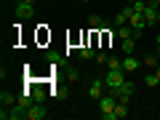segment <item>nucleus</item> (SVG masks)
Returning a JSON list of instances; mask_svg holds the SVG:
<instances>
[{
  "mask_svg": "<svg viewBox=\"0 0 160 120\" xmlns=\"http://www.w3.org/2000/svg\"><path fill=\"white\" fill-rule=\"evenodd\" d=\"M133 91H136V88H133V83H131V80H126L120 88H115V91H109V93H112L115 99H120V102H131Z\"/></svg>",
  "mask_w": 160,
  "mask_h": 120,
  "instance_id": "obj_4",
  "label": "nucleus"
},
{
  "mask_svg": "<svg viewBox=\"0 0 160 120\" xmlns=\"http://www.w3.org/2000/svg\"><path fill=\"white\" fill-rule=\"evenodd\" d=\"M128 16H131V6L120 8L118 16H115V27H126V24H128Z\"/></svg>",
  "mask_w": 160,
  "mask_h": 120,
  "instance_id": "obj_10",
  "label": "nucleus"
},
{
  "mask_svg": "<svg viewBox=\"0 0 160 120\" xmlns=\"http://www.w3.org/2000/svg\"><path fill=\"white\" fill-rule=\"evenodd\" d=\"M115 38H120V40H128V38H136V35H133V29L126 24V27H118V29H115Z\"/></svg>",
  "mask_w": 160,
  "mask_h": 120,
  "instance_id": "obj_12",
  "label": "nucleus"
},
{
  "mask_svg": "<svg viewBox=\"0 0 160 120\" xmlns=\"http://www.w3.org/2000/svg\"><path fill=\"white\" fill-rule=\"evenodd\" d=\"M13 13H16L19 22H24V19H32V16H35V0H16V8H13Z\"/></svg>",
  "mask_w": 160,
  "mask_h": 120,
  "instance_id": "obj_2",
  "label": "nucleus"
},
{
  "mask_svg": "<svg viewBox=\"0 0 160 120\" xmlns=\"http://www.w3.org/2000/svg\"><path fill=\"white\" fill-rule=\"evenodd\" d=\"M139 67H142V62H139L133 53H126V56H123V69H126V72H133V69H139Z\"/></svg>",
  "mask_w": 160,
  "mask_h": 120,
  "instance_id": "obj_8",
  "label": "nucleus"
},
{
  "mask_svg": "<svg viewBox=\"0 0 160 120\" xmlns=\"http://www.w3.org/2000/svg\"><path fill=\"white\" fill-rule=\"evenodd\" d=\"M11 104H16V99H13V93L3 91V93H0V107H11Z\"/></svg>",
  "mask_w": 160,
  "mask_h": 120,
  "instance_id": "obj_15",
  "label": "nucleus"
},
{
  "mask_svg": "<svg viewBox=\"0 0 160 120\" xmlns=\"http://www.w3.org/2000/svg\"><path fill=\"white\" fill-rule=\"evenodd\" d=\"M80 3H91V0H80Z\"/></svg>",
  "mask_w": 160,
  "mask_h": 120,
  "instance_id": "obj_26",
  "label": "nucleus"
},
{
  "mask_svg": "<svg viewBox=\"0 0 160 120\" xmlns=\"http://www.w3.org/2000/svg\"><path fill=\"white\" fill-rule=\"evenodd\" d=\"M115 115H118V120H120V118H128V115H131V112H128V102H120V99H118V107H115Z\"/></svg>",
  "mask_w": 160,
  "mask_h": 120,
  "instance_id": "obj_14",
  "label": "nucleus"
},
{
  "mask_svg": "<svg viewBox=\"0 0 160 120\" xmlns=\"http://www.w3.org/2000/svg\"><path fill=\"white\" fill-rule=\"evenodd\" d=\"M149 3H155V0H147V6H149Z\"/></svg>",
  "mask_w": 160,
  "mask_h": 120,
  "instance_id": "obj_27",
  "label": "nucleus"
},
{
  "mask_svg": "<svg viewBox=\"0 0 160 120\" xmlns=\"http://www.w3.org/2000/svg\"><path fill=\"white\" fill-rule=\"evenodd\" d=\"M104 86H107V83H104V78H96V80L91 83V88H88V99H91V102H99V99L104 96V93H102Z\"/></svg>",
  "mask_w": 160,
  "mask_h": 120,
  "instance_id": "obj_6",
  "label": "nucleus"
},
{
  "mask_svg": "<svg viewBox=\"0 0 160 120\" xmlns=\"http://www.w3.org/2000/svg\"><path fill=\"white\" fill-rule=\"evenodd\" d=\"M144 22H147V27H155V24L160 22V8L158 6H147L144 8Z\"/></svg>",
  "mask_w": 160,
  "mask_h": 120,
  "instance_id": "obj_7",
  "label": "nucleus"
},
{
  "mask_svg": "<svg viewBox=\"0 0 160 120\" xmlns=\"http://www.w3.org/2000/svg\"><path fill=\"white\" fill-rule=\"evenodd\" d=\"M78 78H80V72L69 67V72H67V80H69V83H78Z\"/></svg>",
  "mask_w": 160,
  "mask_h": 120,
  "instance_id": "obj_22",
  "label": "nucleus"
},
{
  "mask_svg": "<svg viewBox=\"0 0 160 120\" xmlns=\"http://www.w3.org/2000/svg\"><path fill=\"white\" fill-rule=\"evenodd\" d=\"M93 56H96V53H93V48H91V46L80 48V59H83V62H88V59H93Z\"/></svg>",
  "mask_w": 160,
  "mask_h": 120,
  "instance_id": "obj_18",
  "label": "nucleus"
},
{
  "mask_svg": "<svg viewBox=\"0 0 160 120\" xmlns=\"http://www.w3.org/2000/svg\"><path fill=\"white\" fill-rule=\"evenodd\" d=\"M93 62H96V64H107V62H109V53H104V51H99L96 56H93Z\"/></svg>",
  "mask_w": 160,
  "mask_h": 120,
  "instance_id": "obj_20",
  "label": "nucleus"
},
{
  "mask_svg": "<svg viewBox=\"0 0 160 120\" xmlns=\"http://www.w3.org/2000/svg\"><path fill=\"white\" fill-rule=\"evenodd\" d=\"M104 83H107L109 91L120 88L123 83H126V69H107V75H104Z\"/></svg>",
  "mask_w": 160,
  "mask_h": 120,
  "instance_id": "obj_3",
  "label": "nucleus"
},
{
  "mask_svg": "<svg viewBox=\"0 0 160 120\" xmlns=\"http://www.w3.org/2000/svg\"><path fill=\"white\" fill-rule=\"evenodd\" d=\"M144 86H147V88H158V86H160V78H158L155 72H149L147 78H144Z\"/></svg>",
  "mask_w": 160,
  "mask_h": 120,
  "instance_id": "obj_16",
  "label": "nucleus"
},
{
  "mask_svg": "<svg viewBox=\"0 0 160 120\" xmlns=\"http://www.w3.org/2000/svg\"><path fill=\"white\" fill-rule=\"evenodd\" d=\"M107 69H123V59H118V56H109Z\"/></svg>",
  "mask_w": 160,
  "mask_h": 120,
  "instance_id": "obj_17",
  "label": "nucleus"
},
{
  "mask_svg": "<svg viewBox=\"0 0 160 120\" xmlns=\"http://www.w3.org/2000/svg\"><path fill=\"white\" fill-rule=\"evenodd\" d=\"M115 107H118V99L112 96V93H104L102 99H99V109H102V120H118V115H115Z\"/></svg>",
  "mask_w": 160,
  "mask_h": 120,
  "instance_id": "obj_1",
  "label": "nucleus"
},
{
  "mask_svg": "<svg viewBox=\"0 0 160 120\" xmlns=\"http://www.w3.org/2000/svg\"><path fill=\"white\" fill-rule=\"evenodd\" d=\"M48 62H51V64H59V62H62V56H59V53H53V51H48Z\"/></svg>",
  "mask_w": 160,
  "mask_h": 120,
  "instance_id": "obj_23",
  "label": "nucleus"
},
{
  "mask_svg": "<svg viewBox=\"0 0 160 120\" xmlns=\"http://www.w3.org/2000/svg\"><path fill=\"white\" fill-rule=\"evenodd\" d=\"M142 64H144L147 69H155V67L160 64V56H158V53H147V56L142 59Z\"/></svg>",
  "mask_w": 160,
  "mask_h": 120,
  "instance_id": "obj_11",
  "label": "nucleus"
},
{
  "mask_svg": "<svg viewBox=\"0 0 160 120\" xmlns=\"http://www.w3.org/2000/svg\"><path fill=\"white\" fill-rule=\"evenodd\" d=\"M48 115V107H46V102H35L32 107L27 109V120H43Z\"/></svg>",
  "mask_w": 160,
  "mask_h": 120,
  "instance_id": "obj_5",
  "label": "nucleus"
},
{
  "mask_svg": "<svg viewBox=\"0 0 160 120\" xmlns=\"http://www.w3.org/2000/svg\"><path fill=\"white\" fill-rule=\"evenodd\" d=\"M88 27H91L93 32H96V29H109L112 24H109L107 19H102V16H91V19H88Z\"/></svg>",
  "mask_w": 160,
  "mask_h": 120,
  "instance_id": "obj_9",
  "label": "nucleus"
},
{
  "mask_svg": "<svg viewBox=\"0 0 160 120\" xmlns=\"http://www.w3.org/2000/svg\"><path fill=\"white\" fill-rule=\"evenodd\" d=\"M120 51H123V56H126V53H133V51H136V38H128V40H123Z\"/></svg>",
  "mask_w": 160,
  "mask_h": 120,
  "instance_id": "obj_13",
  "label": "nucleus"
},
{
  "mask_svg": "<svg viewBox=\"0 0 160 120\" xmlns=\"http://www.w3.org/2000/svg\"><path fill=\"white\" fill-rule=\"evenodd\" d=\"M155 53H158V56H160V46H158V48H155Z\"/></svg>",
  "mask_w": 160,
  "mask_h": 120,
  "instance_id": "obj_25",
  "label": "nucleus"
},
{
  "mask_svg": "<svg viewBox=\"0 0 160 120\" xmlns=\"http://www.w3.org/2000/svg\"><path fill=\"white\" fill-rule=\"evenodd\" d=\"M35 102H46V88H35Z\"/></svg>",
  "mask_w": 160,
  "mask_h": 120,
  "instance_id": "obj_21",
  "label": "nucleus"
},
{
  "mask_svg": "<svg viewBox=\"0 0 160 120\" xmlns=\"http://www.w3.org/2000/svg\"><path fill=\"white\" fill-rule=\"evenodd\" d=\"M131 6L136 13H144V8H147V0H131Z\"/></svg>",
  "mask_w": 160,
  "mask_h": 120,
  "instance_id": "obj_19",
  "label": "nucleus"
},
{
  "mask_svg": "<svg viewBox=\"0 0 160 120\" xmlns=\"http://www.w3.org/2000/svg\"><path fill=\"white\" fill-rule=\"evenodd\" d=\"M155 75H158V78H160V64H158V67H155Z\"/></svg>",
  "mask_w": 160,
  "mask_h": 120,
  "instance_id": "obj_24",
  "label": "nucleus"
}]
</instances>
